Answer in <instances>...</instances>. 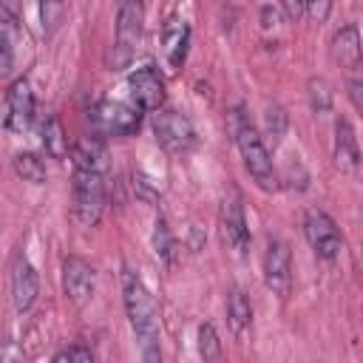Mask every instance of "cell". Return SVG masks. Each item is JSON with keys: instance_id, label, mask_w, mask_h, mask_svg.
I'll list each match as a JSON object with an SVG mask.
<instances>
[{"instance_id": "32", "label": "cell", "mask_w": 363, "mask_h": 363, "mask_svg": "<svg viewBox=\"0 0 363 363\" xmlns=\"http://www.w3.org/2000/svg\"><path fill=\"white\" fill-rule=\"evenodd\" d=\"M54 363H74V360H71V352H60V354H54Z\"/></svg>"}, {"instance_id": "2", "label": "cell", "mask_w": 363, "mask_h": 363, "mask_svg": "<svg viewBox=\"0 0 363 363\" xmlns=\"http://www.w3.org/2000/svg\"><path fill=\"white\" fill-rule=\"evenodd\" d=\"M230 128L238 145V153L244 159V167L250 170V176L255 179V184L261 190H275L278 187V173L269 156V147L264 142V136L258 133V128L252 125L250 113L244 111V105H235L230 111Z\"/></svg>"}, {"instance_id": "20", "label": "cell", "mask_w": 363, "mask_h": 363, "mask_svg": "<svg viewBox=\"0 0 363 363\" xmlns=\"http://www.w3.org/2000/svg\"><path fill=\"white\" fill-rule=\"evenodd\" d=\"M153 252H156V258L164 261L167 267H170L173 258H176V238H173V230H170V224H167L164 216H159V218L153 221Z\"/></svg>"}, {"instance_id": "10", "label": "cell", "mask_w": 363, "mask_h": 363, "mask_svg": "<svg viewBox=\"0 0 363 363\" xmlns=\"http://www.w3.org/2000/svg\"><path fill=\"white\" fill-rule=\"evenodd\" d=\"M218 224H221V238H224L238 255H244L247 247H250V227H247V216H244L241 196H238L235 190H230V193L221 199Z\"/></svg>"}, {"instance_id": "26", "label": "cell", "mask_w": 363, "mask_h": 363, "mask_svg": "<svg viewBox=\"0 0 363 363\" xmlns=\"http://www.w3.org/2000/svg\"><path fill=\"white\" fill-rule=\"evenodd\" d=\"M133 193H136L142 201H147V204H156V201H159V190H156L153 179H147L145 173H136V176H133Z\"/></svg>"}, {"instance_id": "21", "label": "cell", "mask_w": 363, "mask_h": 363, "mask_svg": "<svg viewBox=\"0 0 363 363\" xmlns=\"http://www.w3.org/2000/svg\"><path fill=\"white\" fill-rule=\"evenodd\" d=\"M11 164H14V173H17L23 182H31V184H43V182L48 179V173H45V162H43L37 153H31V150H26V153H17Z\"/></svg>"}, {"instance_id": "29", "label": "cell", "mask_w": 363, "mask_h": 363, "mask_svg": "<svg viewBox=\"0 0 363 363\" xmlns=\"http://www.w3.org/2000/svg\"><path fill=\"white\" fill-rule=\"evenodd\" d=\"M329 9H332V6H329L326 0H323V3H306V14H309V17H315L318 23L329 14Z\"/></svg>"}, {"instance_id": "17", "label": "cell", "mask_w": 363, "mask_h": 363, "mask_svg": "<svg viewBox=\"0 0 363 363\" xmlns=\"http://www.w3.org/2000/svg\"><path fill=\"white\" fill-rule=\"evenodd\" d=\"M40 139H43V147L51 159L62 162L68 156V136H65V130L54 113H45L40 119Z\"/></svg>"}, {"instance_id": "16", "label": "cell", "mask_w": 363, "mask_h": 363, "mask_svg": "<svg viewBox=\"0 0 363 363\" xmlns=\"http://www.w3.org/2000/svg\"><path fill=\"white\" fill-rule=\"evenodd\" d=\"M335 164L340 170H354L360 164V147L352 125L346 119L335 122Z\"/></svg>"}, {"instance_id": "22", "label": "cell", "mask_w": 363, "mask_h": 363, "mask_svg": "<svg viewBox=\"0 0 363 363\" xmlns=\"http://www.w3.org/2000/svg\"><path fill=\"white\" fill-rule=\"evenodd\" d=\"M289 128V116L278 102H269L264 108V139H269L272 145H281V139L286 136Z\"/></svg>"}, {"instance_id": "18", "label": "cell", "mask_w": 363, "mask_h": 363, "mask_svg": "<svg viewBox=\"0 0 363 363\" xmlns=\"http://www.w3.org/2000/svg\"><path fill=\"white\" fill-rule=\"evenodd\" d=\"M227 323H230L233 335H244L252 323V303H250L247 292L238 286H233L227 295Z\"/></svg>"}, {"instance_id": "14", "label": "cell", "mask_w": 363, "mask_h": 363, "mask_svg": "<svg viewBox=\"0 0 363 363\" xmlns=\"http://www.w3.org/2000/svg\"><path fill=\"white\" fill-rule=\"evenodd\" d=\"M332 57L343 68V74L357 68V65H363V43H360L357 26L349 23V26L335 31V37H332Z\"/></svg>"}, {"instance_id": "19", "label": "cell", "mask_w": 363, "mask_h": 363, "mask_svg": "<svg viewBox=\"0 0 363 363\" xmlns=\"http://www.w3.org/2000/svg\"><path fill=\"white\" fill-rule=\"evenodd\" d=\"M17 40H20V26H17V17L9 6H0V48H3V74L11 71L14 65V48H17Z\"/></svg>"}, {"instance_id": "13", "label": "cell", "mask_w": 363, "mask_h": 363, "mask_svg": "<svg viewBox=\"0 0 363 363\" xmlns=\"http://www.w3.org/2000/svg\"><path fill=\"white\" fill-rule=\"evenodd\" d=\"M37 295H40L37 269L20 252V255H14V264H11V301H14V309L17 312H28L34 306Z\"/></svg>"}, {"instance_id": "12", "label": "cell", "mask_w": 363, "mask_h": 363, "mask_svg": "<svg viewBox=\"0 0 363 363\" xmlns=\"http://www.w3.org/2000/svg\"><path fill=\"white\" fill-rule=\"evenodd\" d=\"M62 289L74 306H85L94 295V269L88 261L68 255L62 261Z\"/></svg>"}, {"instance_id": "1", "label": "cell", "mask_w": 363, "mask_h": 363, "mask_svg": "<svg viewBox=\"0 0 363 363\" xmlns=\"http://www.w3.org/2000/svg\"><path fill=\"white\" fill-rule=\"evenodd\" d=\"M122 301H125V312L130 320V329L139 340V352H142V363H162V352H159V309L153 295L147 292V286L142 284V278L130 269L122 272Z\"/></svg>"}, {"instance_id": "30", "label": "cell", "mask_w": 363, "mask_h": 363, "mask_svg": "<svg viewBox=\"0 0 363 363\" xmlns=\"http://www.w3.org/2000/svg\"><path fill=\"white\" fill-rule=\"evenodd\" d=\"M3 360H6V363H23V352H20L14 343H6V349H3Z\"/></svg>"}, {"instance_id": "15", "label": "cell", "mask_w": 363, "mask_h": 363, "mask_svg": "<svg viewBox=\"0 0 363 363\" xmlns=\"http://www.w3.org/2000/svg\"><path fill=\"white\" fill-rule=\"evenodd\" d=\"M187 45H190V26L187 20L170 17L162 28V48H164V60L170 68H182L184 57H187Z\"/></svg>"}, {"instance_id": "23", "label": "cell", "mask_w": 363, "mask_h": 363, "mask_svg": "<svg viewBox=\"0 0 363 363\" xmlns=\"http://www.w3.org/2000/svg\"><path fill=\"white\" fill-rule=\"evenodd\" d=\"M306 94H309V105H312L315 113H329L332 111V91H329L323 77H312L306 82Z\"/></svg>"}, {"instance_id": "7", "label": "cell", "mask_w": 363, "mask_h": 363, "mask_svg": "<svg viewBox=\"0 0 363 363\" xmlns=\"http://www.w3.org/2000/svg\"><path fill=\"white\" fill-rule=\"evenodd\" d=\"M303 235H306L309 247L315 250V255L323 258V261L337 258V252L343 247V238H340L337 224L332 221L329 213H323L318 207H312V210L303 213Z\"/></svg>"}, {"instance_id": "4", "label": "cell", "mask_w": 363, "mask_h": 363, "mask_svg": "<svg viewBox=\"0 0 363 363\" xmlns=\"http://www.w3.org/2000/svg\"><path fill=\"white\" fill-rule=\"evenodd\" d=\"M142 20H145V11L139 3H119L116 9V40L111 45V54H108V62L113 71L119 68H128L133 54H136V45L142 40Z\"/></svg>"}, {"instance_id": "27", "label": "cell", "mask_w": 363, "mask_h": 363, "mask_svg": "<svg viewBox=\"0 0 363 363\" xmlns=\"http://www.w3.org/2000/svg\"><path fill=\"white\" fill-rule=\"evenodd\" d=\"M303 11H306V3H292V0L281 3V14H286V20H298Z\"/></svg>"}, {"instance_id": "11", "label": "cell", "mask_w": 363, "mask_h": 363, "mask_svg": "<svg viewBox=\"0 0 363 363\" xmlns=\"http://www.w3.org/2000/svg\"><path fill=\"white\" fill-rule=\"evenodd\" d=\"M128 88H130V102L139 105L142 111H162L164 102V79L153 65H142L128 77Z\"/></svg>"}, {"instance_id": "6", "label": "cell", "mask_w": 363, "mask_h": 363, "mask_svg": "<svg viewBox=\"0 0 363 363\" xmlns=\"http://www.w3.org/2000/svg\"><path fill=\"white\" fill-rule=\"evenodd\" d=\"M153 133H156V142L167 153H184L196 145V130L190 119L170 108H162L153 113Z\"/></svg>"}, {"instance_id": "24", "label": "cell", "mask_w": 363, "mask_h": 363, "mask_svg": "<svg viewBox=\"0 0 363 363\" xmlns=\"http://www.w3.org/2000/svg\"><path fill=\"white\" fill-rule=\"evenodd\" d=\"M199 354L204 363H213L221 354V340L213 329V323H201L199 326Z\"/></svg>"}, {"instance_id": "28", "label": "cell", "mask_w": 363, "mask_h": 363, "mask_svg": "<svg viewBox=\"0 0 363 363\" xmlns=\"http://www.w3.org/2000/svg\"><path fill=\"white\" fill-rule=\"evenodd\" d=\"M68 352H71V360L74 363H96V357L91 354V349H85V346H71Z\"/></svg>"}, {"instance_id": "25", "label": "cell", "mask_w": 363, "mask_h": 363, "mask_svg": "<svg viewBox=\"0 0 363 363\" xmlns=\"http://www.w3.org/2000/svg\"><path fill=\"white\" fill-rule=\"evenodd\" d=\"M346 91H349V99L352 105L363 113V65L346 71Z\"/></svg>"}, {"instance_id": "8", "label": "cell", "mask_w": 363, "mask_h": 363, "mask_svg": "<svg viewBox=\"0 0 363 363\" xmlns=\"http://www.w3.org/2000/svg\"><path fill=\"white\" fill-rule=\"evenodd\" d=\"M139 122H142V108L133 102L105 99L94 108V125L99 133L108 136H130L133 130H139Z\"/></svg>"}, {"instance_id": "3", "label": "cell", "mask_w": 363, "mask_h": 363, "mask_svg": "<svg viewBox=\"0 0 363 363\" xmlns=\"http://www.w3.org/2000/svg\"><path fill=\"white\" fill-rule=\"evenodd\" d=\"M105 207V170L74 167V218L82 227H94Z\"/></svg>"}, {"instance_id": "9", "label": "cell", "mask_w": 363, "mask_h": 363, "mask_svg": "<svg viewBox=\"0 0 363 363\" xmlns=\"http://www.w3.org/2000/svg\"><path fill=\"white\" fill-rule=\"evenodd\" d=\"M6 113H3V125L9 133H26L34 122V94L26 77H17L9 91H6V102H3Z\"/></svg>"}, {"instance_id": "31", "label": "cell", "mask_w": 363, "mask_h": 363, "mask_svg": "<svg viewBox=\"0 0 363 363\" xmlns=\"http://www.w3.org/2000/svg\"><path fill=\"white\" fill-rule=\"evenodd\" d=\"M261 17H264V26H272V23L281 17V6H275V9H272V6H264V9H261Z\"/></svg>"}, {"instance_id": "5", "label": "cell", "mask_w": 363, "mask_h": 363, "mask_svg": "<svg viewBox=\"0 0 363 363\" xmlns=\"http://www.w3.org/2000/svg\"><path fill=\"white\" fill-rule=\"evenodd\" d=\"M264 284L281 301L289 298V289H292V252H289V244L284 238H278V235H269L267 238V250H264Z\"/></svg>"}]
</instances>
